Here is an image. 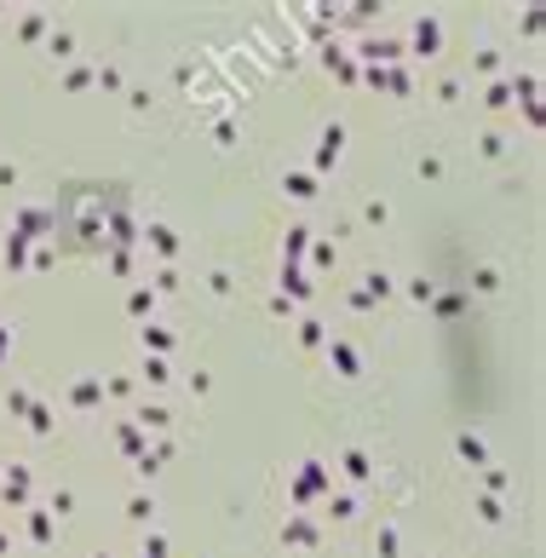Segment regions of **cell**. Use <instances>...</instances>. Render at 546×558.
Listing matches in <instances>:
<instances>
[{"label": "cell", "instance_id": "obj_1", "mask_svg": "<svg viewBox=\"0 0 546 558\" xmlns=\"http://www.w3.org/2000/svg\"><path fill=\"white\" fill-rule=\"evenodd\" d=\"M133 225V191L121 179H64L52 191V247L75 259H98Z\"/></svg>", "mask_w": 546, "mask_h": 558}]
</instances>
